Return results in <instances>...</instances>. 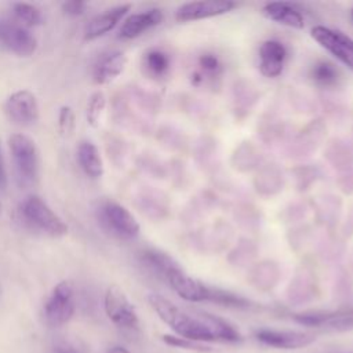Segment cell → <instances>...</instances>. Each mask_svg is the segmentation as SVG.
Segmentation results:
<instances>
[{
	"instance_id": "obj_15",
	"label": "cell",
	"mask_w": 353,
	"mask_h": 353,
	"mask_svg": "<svg viewBox=\"0 0 353 353\" xmlns=\"http://www.w3.org/2000/svg\"><path fill=\"white\" fill-rule=\"evenodd\" d=\"M287 50L277 40H266L259 47V70L265 77H277L283 72Z\"/></svg>"
},
{
	"instance_id": "obj_27",
	"label": "cell",
	"mask_w": 353,
	"mask_h": 353,
	"mask_svg": "<svg viewBox=\"0 0 353 353\" xmlns=\"http://www.w3.org/2000/svg\"><path fill=\"white\" fill-rule=\"evenodd\" d=\"M87 3L84 1H77V0H69V1H63L62 3V11L68 15H81L85 11Z\"/></svg>"
},
{
	"instance_id": "obj_20",
	"label": "cell",
	"mask_w": 353,
	"mask_h": 353,
	"mask_svg": "<svg viewBox=\"0 0 353 353\" xmlns=\"http://www.w3.org/2000/svg\"><path fill=\"white\" fill-rule=\"evenodd\" d=\"M139 261L142 265L150 270L153 274L165 280L167 274L171 269H174L178 263L165 252L159 251L156 248H146L139 254Z\"/></svg>"
},
{
	"instance_id": "obj_5",
	"label": "cell",
	"mask_w": 353,
	"mask_h": 353,
	"mask_svg": "<svg viewBox=\"0 0 353 353\" xmlns=\"http://www.w3.org/2000/svg\"><path fill=\"white\" fill-rule=\"evenodd\" d=\"M74 310L76 303L73 284L68 280H63L54 287L44 303V320L51 327H61L73 317Z\"/></svg>"
},
{
	"instance_id": "obj_22",
	"label": "cell",
	"mask_w": 353,
	"mask_h": 353,
	"mask_svg": "<svg viewBox=\"0 0 353 353\" xmlns=\"http://www.w3.org/2000/svg\"><path fill=\"white\" fill-rule=\"evenodd\" d=\"M143 68L146 70L148 74H150L152 77H160L163 76L170 66V59L167 57V54H164L160 50H149L145 55H143Z\"/></svg>"
},
{
	"instance_id": "obj_3",
	"label": "cell",
	"mask_w": 353,
	"mask_h": 353,
	"mask_svg": "<svg viewBox=\"0 0 353 353\" xmlns=\"http://www.w3.org/2000/svg\"><path fill=\"white\" fill-rule=\"evenodd\" d=\"M8 148L19 185H34L40 175V157L34 141L25 134L17 132L8 138Z\"/></svg>"
},
{
	"instance_id": "obj_11",
	"label": "cell",
	"mask_w": 353,
	"mask_h": 353,
	"mask_svg": "<svg viewBox=\"0 0 353 353\" xmlns=\"http://www.w3.org/2000/svg\"><path fill=\"white\" fill-rule=\"evenodd\" d=\"M233 1L226 0H208V1H190L182 4L175 11V19L179 22L205 19L211 17H218L229 12L234 8Z\"/></svg>"
},
{
	"instance_id": "obj_10",
	"label": "cell",
	"mask_w": 353,
	"mask_h": 353,
	"mask_svg": "<svg viewBox=\"0 0 353 353\" xmlns=\"http://www.w3.org/2000/svg\"><path fill=\"white\" fill-rule=\"evenodd\" d=\"M294 321L306 327H327L336 331L353 328V309L341 310H316L292 314Z\"/></svg>"
},
{
	"instance_id": "obj_25",
	"label": "cell",
	"mask_w": 353,
	"mask_h": 353,
	"mask_svg": "<svg viewBox=\"0 0 353 353\" xmlns=\"http://www.w3.org/2000/svg\"><path fill=\"white\" fill-rule=\"evenodd\" d=\"M163 342L168 346H172V347H179V349H188V350H194V352H211L210 347L199 343V342H193V341H189V339H185V338H181L178 335H170V334H165L163 335Z\"/></svg>"
},
{
	"instance_id": "obj_29",
	"label": "cell",
	"mask_w": 353,
	"mask_h": 353,
	"mask_svg": "<svg viewBox=\"0 0 353 353\" xmlns=\"http://www.w3.org/2000/svg\"><path fill=\"white\" fill-rule=\"evenodd\" d=\"M7 185H8V178H7V171H6V165H4V160L0 149V190H4Z\"/></svg>"
},
{
	"instance_id": "obj_19",
	"label": "cell",
	"mask_w": 353,
	"mask_h": 353,
	"mask_svg": "<svg viewBox=\"0 0 353 353\" xmlns=\"http://www.w3.org/2000/svg\"><path fill=\"white\" fill-rule=\"evenodd\" d=\"M77 161L90 178L98 179L103 175V161L98 146L91 141H81L77 148Z\"/></svg>"
},
{
	"instance_id": "obj_4",
	"label": "cell",
	"mask_w": 353,
	"mask_h": 353,
	"mask_svg": "<svg viewBox=\"0 0 353 353\" xmlns=\"http://www.w3.org/2000/svg\"><path fill=\"white\" fill-rule=\"evenodd\" d=\"M102 229L120 240H132L139 234V223L135 216L114 200H102L95 210Z\"/></svg>"
},
{
	"instance_id": "obj_8",
	"label": "cell",
	"mask_w": 353,
	"mask_h": 353,
	"mask_svg": "<svg viewBox=\"0 0 353 353\" xmlns=\"http://www.w3.org/2000/svg\"><path fill=\"white\" fill-rule=\"evenodd\" d=\"M0 46L18 57H30L37 48V40L18 22L0 19Z\"/></svg>"
},
{
	"instance_id": "obj_34",
	"label": "cell",
	"mask_w": 353,
	"mask_h": 353,
	"mask_svg": "<svg viewBox=\"0 0 353 353\" xmlns=\"http://www.w3.org/2000/svg\"><path fill=\"white\" fill-rule=\"evenodd\" d=\"M352 19H353V10H352Z\"/></svg>"
},
{
	"instance_id": "obj_2",
	"label": "cell",
	"mask_w": 353,
	"mask_h": 353,
	"mask_svg": "<svg viewBox=\"0 0 353 353\" xmlns=\"http://www.w3.org/2000/svg\"><path fill=\"white\" fill-rule=\"evenodd\" d=\"M21 219L33 230L50 237H62L68 233L63 219L37 194L23 199L19 205Z\"/></svg>"
},
{
	"instance_id": "obj_21",
	"label": "cell",
	"mask_w": 353,
	"mask_h": 353,
	"mask_svg": "<svg viewBox=\"0 0 353 353\" xmlns=\"http://www.w3.org/2000/svg\"><path fill=\"white\" fill-rule=\"evenodd\" d=\"M12 14L17 19V22L22 26L32 28V26H37L43 22V15L41 11L30 3H25V1H18L12 4Z\"/></svg>"
},
{
	"instance_id": "obj_16",
	"label": "cell",
	"mask_w": 353,
	"mask_h": 353,
	"mask_svg": "<svg viewBox=\"0 0 353 353\" xmlns=\"http://www.w3.org/2000/svg\"><path fill=\"white\" fill-rule=\"evenodd\" d=\"M127 65V57L123 51H110L99 57L92 69L94 81L99 85L109 84L116 80Z\"/></svg>"
},
{
	"instance_id": "obj_7",
	"label": "cell",
	"mask_w": 353,
	"mask_h": 353,
	"mask_svg": "<svg viewBox=\"0 0 353 353\" xmlns=\"http://www.w3.org/2000/svg\"><path fill=\"white\" fill-rule=\"evenodd\" d=\"M103 306L109 320L120 328L134 330L138 327V316L134 305L130 302L125 292L117 287L110 285L103 298Z\"/></svg>"
},
{
	"instance_id": "obj_30",
	"label": "cell",
	"mask_w": 353,
	"mask_h": 353,
	"mask_svg": "<svg viewBox=\"0 0 353 353\" xmlns=\"http://www.w3.org/2000/svg\"><path fill=\"white\" fill-rule=\"evenodd\" d=\"M338 36H339L342 44L345 46V48H346V50L349 51V54L353 57V39L349 37V36H346L345 33H342V32H339V30H338Z\"/></svg>"
},
{
	"instance_id": "obj_24",
	"label": "cell",
	"mask_w": 353,
	"mask_h": 353,
	"mask_svg": "<svg viewBox=\"0 0 353 353\" xmlns=\"http://www.w3.org/2000/svg\"><path fill=\"white\" fill-rule=\"evenodd\" d=\"M312 79L324 87L332 85L338 80L336 69L328 62H317L312 69Z\"/></svg>"
},
{
	"instance_id": "obj_32",
	"label": "cell",
	"mask_w": 353,
	"mask_h": 353,
	"mask_svg": "<svg viewBox=\"0 0 353 353\" xmlns=\"http://www.w3.org/2000/svg\"><path fill=\"white\" fill-rule=\"evenodd\" d=\"M58 353H69V352H68V350H59Z\"/></svg>"
},
{
	"instance_id": "obj_28",
	"label": "cell",
	"mask_w": 353,
	"mask_h": 353,
	"mask_svg": "<svg viewBox=\"0 0 353 353\" xmlns=\"http://www.w3.org/2000/svg\"><path fill=\"white\" fill-rule=\"evenodd\" d=\"M199 65L201 66L203 70L208 72V73H214L219 69V61L215 55H211V54H204L200 57L199 59Z\"/></svg>"
},
{
	"instance_id": "obj_1",
	"label": "cell",
	"mask_w": 353,
	"mask_h": 353,
	"mask_svg": "<svg viewBox=\"0 0 353 353\" xmlns=\"http://www.w3.org/2000/svg\"><path fill=\"white\" fill-rule=\"evenodd\" d=\"M148 301L156 314L181 338L193 342H239L241 334L225 319L207 312H186L159 294Z\"/></svg>"
},
{
	"instance_id": "obj_9",
	"label": "cell",
	"mask_w": 353,
	"mask_h": 353,
	"mask_svg": "<svg viewBox=\"0 0 353 353\" xmlns=\"http://www.w3.org/2000/svg\"><path fill=\"white\" fill-rule=\"evenodd\" d=\"M4 112L11 121L22 127L33 125L40 116V108L36 95L29 90H19L12 92L4 103Z\"/></svg>"
},
{
	"instance_id": "obj_13",
	"label": "cell",
	"mask_w": 353,
	"mask_h": 353,
	"mask_svg": "<svg viewBox=\"0 0 353 353\" xmlns=\"http://www.w3.org/2000/svg\"><path fill=\"white\" fill-rule=\"evenodd\" d=\"M130 8V4H120L95 15L84 29V40H95L113 30L116 25L127 15Z\"/></svg>"
},
{
	"instance_id": "obj_17",
	"label": "cell",
	"mask_w": 353,
	"mask_h": 353,
	"mask_svg": "<svg viewBox=\"0 0 353 353\" xmlns=\"http://www.w3.org/2000/svg\"><path fill=\"white\" fill-rule=\"evenodd\" d=\"M310 36L321 47H324L328 52H331L335 58H338L342 63H345L346 66L353 69V57L349 54V51L342 44V41L338 36V30H332L330 28L317 25L312 29Z\"/></svg>"
},
{
	"instance_id": "obj_14",
	"label": "cell",
	"mask_w": 353,
	"mask_h": 353,
	"mask_svg": "<svg viewBox=\"0 0 353 353\" xmlns=\"http://www.w3.org/2000/svg\"><path fill=\"white\" fill-rule=\"evenodd\" d=\"M163 11L160 8H150L143 12L127 17L119 30V37L131 40L141 36L148 29H152L163 22Z\"/></svg>"
},
{
	"instance_id": "obj_18",
	"label": "cell",
	"mask_w": 353,
	"mask_h": 353,
	"mask_svg": "<svg viewBox=\"0 0 353 353\" xmlns=\"http://www.w3.org/2000/svg\"><path fill=\"white\" fill-rule=\"evenodd\" d=\"M262 12L268 19L274 21V22L288 26V28L303 29V26H305L302 14L291 3L272 1V3H268L263 6Z\"/></svg>"
},
{
	"instance_id": "obj_12",
	"label": "cell",
	"mask_w": 353,
	"mask_h": 353,
	"mask_svg": "<svg viewBox=\"0 0 353 353\" xmlns=\"http://www.w3.org/2000/svg\"><path fill=\"white\" fill-rule=\"evenodd\" d=\"M256 339L274 349H298L303 347L314 341V335L301 331L290 330H259L255 332Z\"/></svg>"
},
{
	"instance_id": "obj_6",
	"label": "cell",
	"mask_w": 353,
	"mask_h": 353,
	"mask_svg": "<svg viewBox=\"0 0 353 353\" xmlns=\"http://www.w3.org/2000/svg\"><path fill=\"white\" fill-rule=\"evenodd\" d=\"M165 281L175 291V294L185 301L214 302L216 288L210 287L197 279H193L192 276L185 273L179 265L170 270V273L165 277Z\"/></svg>"
},
{
	"instance_id": "obj_23",
	"label": "cell",
	"mask_w": 353,
	"mask_h": 353,
	"mask_svg": "<svg viewBox=\"0 0 353 353\" xmlns=\"http://www.w3.org/2000/svg\"><path fill=\"white\" fill-rule=\"evenodd\" d=\"M106 106V97L102 91H95L91 94L87 102V123L97 128L101 123L102 114Z\"/></svg>"
},
{
	"instance_id": "obj_33",
	"label": "cell",
	"mask_w": 353,
	"mask_h": 353,
	"mask_svg": "<svg viewBox=\"0 0 353 353\" xmlns=\"http://www.w3.org/2000/svg\"><path fill=\"white\" fill-rule=\"evenodd\" d=\"M1 208H3V205H1V203H0V214H1Z\"/></svg>"
},
{
	"instance_id": "obj_31",
	"label": "cell",
	"mask_w": 353,
	"mask_h": 353,
	"mask_svg": "<svg viewBox=\"0 0 353 353\" xmlns=\"http://www.w3.org/2000/svg\"><path fill=\"white\" fill-rule=\"evenodd\" d=\"M106 353H131V352L127 350V349L123 347V346H113V347H110Z\"/></svg>"
},
{
	"instance_id": "obj_26",
	"label": "cell",
	"mask_w": 353,
	"mask_h": 353,
	"mask_svg": "<svg viewBox=\"0 0 353 353\" xmlns=\"http://www.w3.org/2000/svg\"><path fill=\"white\" fill-rule=\"evenodd\" d=\"M76 121H74V113L70 106H62L59 109L58 114V130L62 137H69L72 135L74 130Z\"/></svg>"
}]
</instances>
